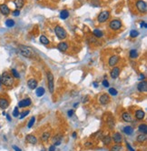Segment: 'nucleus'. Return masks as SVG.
<instances>
[{"label":"nucleus","mask_w":147,"mask_h":151,"mask_svg":"<svg viewBox=\"0 0 147 151\" xmlns=\"http://www.w3.org/2000/svg\"><path fill=\"white\" fill-rule=\"evenodd\" d=\"M1 83L6 86H12L14 85V78L8 72H4L1 76Z\"/></svg>","instance_id":"1"},{"label":"nucleus","mask_w":147,"mask_h":151,"mask_svg":"<svg viewBox=\"0 0 147 151\" xmlns=\"http://www.w3.org/2000/svg\"><path fill=\"white\" fill-rule=\"evenodd\" d=\"M55 33L56 35V36L59 39H64L66 37V31L65 29L63 28L62 26H56L55 28Z\"/></svg>","instance_id":"2"},{"label":"nucleus","mask_w":147,"mask_h":151,"mask_svg":"<svg viewBox=\"0 0 147 151\" xmlns=\"http://www.w3.org/2000/svg\"><path fill=\"white\" fill-rule=\"evenodd\" d=\"M136 7H137L138 11L140 13H146L147 6L146 3L143 0H138L137 2H136Z\"/></svg>","instance_id":"3"},{"label":"nucleus","mask_w":147,"mask_h":151,"mask_svg":"<svg viewBox=\"0 0 147 151\" xmlns=\"http://www.w3.org/2000/svg\"><path fill=\"white\" fill-rule=\"evenodd\" d=\"M110 17V12L109 11H103L100 13V15L98 16L97 20L99 23H104L106 20H108V18Z\"/></svg>","instance_id":"4"},{"label":"nucleus","mask_w":147,"mask_h":151,"mask_svg":"<svg viewBox=\"0 0 147 151\" xmlns=\"http://www.w3.org/2000/svg\"><path fill=\"white\" fill-rule=\"evenodd\" d=\"M47 81H48V88L51 93L54 92V76L51 72H47Z\"/></svg>","instance_id":"5"},{"label":"nucleus","mask_w":147,"mask_h":151,"mask_svg":"<svg viewBox=\"0 0 147 151\" xmlns=\"http://www.w3.org/2000/svg\"><path fill=\"white\" fill-rule=\"evenodd\" d=\"M19 51L21 53V55L26 57V58H31L32 57V51L28 47H26V46H21L19 47Z\"/></svg>","instance_id":"6"},{"label":"nucleus","mask_w":147,"mask_h":151,"mask_svg":"<svg viewBox=\"0 0 147 151\" xmlns=\"http://www.w3.org/2000/svg\"><path fill=\"white\" fill-rule=\"evenodd\" d=\"M109 26H110V28H111L112 30H118V29L121 28L122 22L120 21V20H117V19L112 20V21L110 22Z\"/></svg>","instance_id":"7"},{"label":"nucleus","mask_w":147,"mask_h":151,"mask_svg":"<svg viewBox=\"0 0 147 151\" xmlns=\"http://www.w3.org/2000/svg\"><path fill=\"white\" fill-rule=\"evenodd\" d=\"M110 75H111V77H113V78H117V77H119V75H120V67H114V68L111 70Z\"/></svg>","instance_id":"8"},{"label":"nucleus","mask_w":147,"mask_h":151,"mask_svg":"<svg viewBox=\"0 0 147 151\" xmlns=\"http://www.w3.org/2000/svg\"><path fill=\"white\" fill-rule=\"evenodd\" d=\"M119 59H120V58H119L118 56H113V57H111V58H109V62H108L109 63V66L114 67V66L119 62Z\"/></svg>","instance_id":"9"},{"label":"nucleus","mask_w":147,"mask_h":151,"mask_svg":"<svg viewBox=\"0 0 147 151\" xmlns=\"http://www.w3.org/2000/svg\"><path fill=\"white\" fill-rule=\"evenodd\" d=\"M0 12L2 13V15H4V16H8L10 14L9 7L5 4H3V5L0 6Z\"/></svg>","instance_id":"10"},{"label":"nucleus","mask_w":147,"mask_h":151,"mask_svg":"<svg viewBox=\"0 0 147 151\" xmlns=\"http://www.w3.org/2000/svg\"><path fill=\"white\" fill-rule=\"evenodd\" d=\"M99 101H100V103L102 104V105H106V104L109 103L110 97H109V96H108V95H106V94H104V95H102V96H100Z\"/></svg>","instance_id":"11"},{"label":"nucleus","mask_w":147,"mask_h":151,"mask_svg":"<svg viewBox=\"0 0 147 151\" xmlns=\"http://www.w3.org/2000/svg\"><path fill=\"white\" fill-rule=\"evenodd\" d=\"M138 90L140 92H146L147 91V83L145 81H141L137 86Z\"/></svg>","instance_id":"12"},{"label":"nucleus","mask_w":147,"mask_h":151,"mask_svg":"<svg viewBox=\"0 0 147 151\" xmlns=\"http://www.w3.org/2000/svg\"><path fill=\"white\" fill-rule=\"evenodd\" d=\"M31 105V100L29 98L26 99H23L18 103V107L19 108H26V107H29Z\"/></svg>","instance_id":"13"},{"label":"nucleus","mask_w":147,"mask_h":151,"mask_svg":"<svg viewBox=\"0 0 147 151\" xmlns=\"http://www.w3.org/2000/svg\"><path fill=\"white\" fill-rule=\"evenodd\" d=\"M26 140L28 143H30V144H36L37 143V138H36L35 136H33V135H27L26 137Z\"/></svg>","instance_id":"14"},{"label":"nucleus","mask_w":147,"mask_h":151,"mask_svg":"<svg viewBox=\"0 0 147 151\" xmlns=\"http://www.w3.org/2000/svg\"><path fill=\"white\" fill-rule=\"evenodd\" d=\"M37 81H36V79H34V78H31L29 79L28 81H27V86H29V88L31 89H35L36 88V86H37Z\"/></svg>","instance_id":"15"},{"label":"nucleus","mask_w":147,"mask_h":151,"mask_svg":"<svg viewBox=\"0 0 147 151\" xmlns=\"http://www.w3.org/2000/svg\"><path fill=\"white\" fill-rule=\"evenodd\" d=\"M123 119L125 121V122H133V117H132V115H131L130 113H128V112H124L123 114Z\"/></svg>","instance_id":"16"},{"label":"nucleus","mask_w":147,"mask_h":151,"mask_svg":"<svg viewBox=\"0 0 147 151\" xmlns=\"http://www.w3.org/2000/svg\"><path fill=\"white\" fill-rule=\"evenodd\" d=\"M9 106V102L5 98H0V108L2 109H6V108H8Z\"/></svg>","instance_id":"17"},{"label":"nucleus","mask_w":147,"mask_h":151,"mask_svg":"<svg viewBox=\"0 0 147 151\" xmlns=\"http://www.w3.org/2000/svg\"><path fill=\"white\" fill-rule=\"evenodd\" d=\"M57 47H58V49H59L61 52H64V51H66V49L68 48V45H67V43H65V42H61V43L58 44Z\"/></svg>","instance_id":"18"},{"label":"nucleus","mask_w":147,"mask_h":151,"mask_svg":"<svg viewBox=\"0 0 147 151\" xmlns=\"http://www.w3.org/2000/svg\"><path fill=\"white\" fill-rule=\"evenodd\" d=\"M113 138H114V141L115 142L116 144H120L122 142V136L120 133H114Z\"/></svg>","instance_id":"19"},{"label":"nucleus","mask_w":147,"mask_h":151,"mask_svg":"<svg viewBox=\"0 0 147 151\" xmlns=\"http://www.w3.org/2000/svg\"><path fill=\"white\" fill-rule=\"evenodd\" d=\"M135 118H137L138 120H142V118H144V112L143 110H137L136 113H135Z\"/></svg>","instance_id":"20"},{"label":"nucleus","mask_w":147,"mask_h":151,"mask_svg":"<svg viewBox=\"0 0 147 151\" xmlns=\"http://www.w3.org/2000/svg\"><path fill=\"white\" fill-rule=\"evenodd\" d=\"M15 6L17 7V9H20L24 7L25 5V0H15Z\"/></svg>","instance_id":"21"},{"label":"nucleus","mask_w":147,"mask_h":151,"mask_svg":"<svg viewBox=\"0 0 147 151\" xmlns=\"http://www.w3.org/2000/svg\"><path fill=\"white\" fill-rule=\"evenodd\" d=\"M69 17V12L67 10H63L61 13H60V18L61 19H66L67 17Z\"/></svg>","instance_id":"22"},{"label":"nucleus","mask_w":147,"mask_h":151,"mask_svg":"<svg viewBox=\"0 0 147 151\" xmlns=\"http://www.w3.org/2000/svg\"><path fill=\"white\" fill-rule=\"evenodd\" d=\"M123 132L125 133L126 135H132L133 133V128L132 127H125L123 128Z\"/></svg>","instance_id":"23"},{"label":"nucleus","mask_w":147,"mask_h":151,"mask_svg":"<svg viewBox=\"0 0 147 151\" xmlns=\"http://www.w3.org/2000/svg\"><path fill=\"white\" fill-rule=\"evenodd\" d=\"M40 42L42 44H44V45H49V43H50V41L48 40V38L46 37L45 36H40Z\"/></svg>","instance_id":"24"},{"label":"nucleus","mask_w":147,"mask_h":151,"mask_svg":"<svg viewBox=\"0 0 147 151\" xmlns=\"http://www.w3.org/2000/svg\"><path fill=\"white\" fill-rule=\"evenodd\" d=\"M146 140V134H140L137 137V141L139 143H142Z\"/></svg>","instance_id":"25"},{"label":"nucleus","mask_w":147,"mask_h":151,"mask_svg":"<svg viewBox=\"0 0 147 151\" xmlns=\"http://www.w3.org/2000/svg\"><path fill=\"white\" fill-rule=\"evenodd\" d=\"M36 93L37 96H42L45 94V89H44V87H37L36 90Z\"/></svg>","instance_id":"26"},{"label":"nucleus","mask_w":147,"mask_h":151,"mask_svg":"<svg viewBox=\"0 0 147 151\" xmlns=\"http://www.w3.org/2000/svg\"><path fill=\"white\" fill-rule=\"evenodd\" d=\"M93 34H94L96 37H98V38H100V37L103 36V32L101 31V30H99V29H95V30L93 31Z\"/></svg>","instance_id":"27"},{"label":"nucleus","mask_w":147,"mask_h":151,"mask_svg":"<svg viewBox=\"0 0 147 151\" xmlns=\"http://www.w3.org/2000/svg\"><path fill=\"white\" fill-rule=\"evenodd\" d=\"M139 131L142 132V134H146L147 132V127L145 124H142V125L139 126Z\"/></svg>","instance_id":"28"},{"label":"nucleus","mask_w":147,"mask_h":151,"mask_svg":"<svg viewBox=\"0 0 147 151\" xmlns=\"http://www.w3.org/2000/svg\"><path fill=\"white\" fill-rule=\"evenodd\" d=\"M50 137V133L49 132H45L43 135H42V137H41V139L43 140V141H46L48 140V138Z\"/></svg>","instance_id":"29"},{"label":"nucleus","mask_w":147,"mask_h":151,"mask_svg":"<svg viewBox=\"0 0 147 151\" xmlns=\"http://www.w3.org/2000/svg\"><path fill=\"white\" fill-rule=\"evenodd\" d=\"M6 26H7V27H12V26H15V21L12 19H7V21H6Z\"/></svg>","instance_id":"30"},{"label":"nucleus","mask_w":147,"mask_h":151,"mask_svg":"<svg viewBox=\"0 0 147 151\" xmlns=\"http://www.w3.org/2000/svg\"><path fill=\"white\" fill-rule=\"evenodd\" d=\"M137 57H138L137 51L135 50V49H133V50L130 51V58H136Z\"/></svg>","instance_id":"31"},{"label":"nucleus","mask_w":147,"mask_h":151,"mask_svg":"<svg viewBox=\"0 0 147 151\" xmlns=\"http://www.w3.org/2000/svg\"><path fill=\"white\" fill-rule=\"evenodd\" d=\"M107 124H108V126H109V127L111 129H113L114 127V119H113V118H109L108 121H107Z\"/></svg>","instance_id":"32"},{"label":"nucleus","mask_w":147,"mask_h":151,"mask_svg":"<svg viewBox=\"0 0 147 151\" xmlns=\"http://www.w3.org/2000/svg\"><path fill=\"white\" fill-rule=\"evenodd\" d=\"M138 35H139V32H138L137 30H132V31L130 32V36L133 37V38L138 36Z\"/></svg>","instance_id":"33"},{"label":"nucleus","mask_w":147,"mask_h":151,"mask_svg":"<svg viewBox=\"0 0 147 151\" xmlns=\"http://www.w3.org/2000/svg\"><path fill=\"white\" fill-rule=\"evenodd\" d=\"M35 122H36V118H35V117H33V118H31L30 121H29V123H28V125H27L28 128H31V127H33V125L35 124Z\"/></svg>","instance_id":"34"},{"label":"nucleus","mask_w":147,"mask_h":151,"mask_svg":"<svg viewBox=\"0 0 147 151\" xmlns=\"http://www.w3.org/2000/svg\"><path fill=\"white\" fill-rule=\"evenodd\" d=\"M11 72H12V76L14 77H16V78H19V74H18V72H17V70L15 69V68H12V70H11Z\"/></svg>","instance_id":"35"},{"label":"nucleus","mask_w":147,"mask_h":151,"mask_svg":"<svg viewBox=\"0 0 147 151\" xmlns=\"http://www.w3.org/2000/svg\"><path fill=\"white\" fill-rule=\"evenodd\" d=\"M29 113H30V111H29V110L23 111V112H22V114H21V115H20V117H19V118H20V119H23V118H26V116L28 115Z\"/></svg>","instance_id":"36"},{"label":"nucleus","mask_w":147,"mask_h":151,"mask_svg":"<svg viewBox=\"0 0 147 151\" xmlns=\"http://www.w3.org/2000/svg\"><path fill=\"white\" fill-rule=\"evenodd\" d=\"M111 151H122V146H118V145H116V146H114L113 147H112Z\"/></svg>","instance_id":"37"},{"label":"nucleus","mask_w":147,"mask_h":151,"mask_svg":"<svg viewBox=\"0 0 147 151\" xmlns=\"http://www.w3.org/2000/svg\"><path fill=\"white\" fill-rule=\"evenodd\" d=\"M103 141H104V144L109 145L110 142H111V138H110L109 137H104V138L103 139Z\"/></svg>","instance_id":"38"},{"label":"nucleus","mask_w":147,"mask_h":151,"mask_svg":"<svg viewBox=\"0 0 147 151\" xmlns=\"http://www.w3.org/2000/svg\"><path fill=\"white\" fill-rule=\"evenodd\" d=\"M109 93L111 94L112 96H116L117 95V90L114 88H110L109 89Z\"/></svg>","instance_id":"39"},{"label":"nucleus","mask_w":147,"mask_h":151,"mask_svg":"<svg viewBox=\"0 0 147 151\" xmlns=\"http://www.w3.org/2000/svg\"><path fill=\"white\" fill-rule=\"evenodd\" d=\"M13 116L15 118H17L19 116V112H18V108H15L14 111H13Z\"/></svg>","instance_id":"40"},{"label":"nucleus","mask_w":147,"mask_h":151,"mask_svg":"<svg viewBox=\"0 0 147 151\" xmlns=\"http://www.w3.org/2000/svg\"><path fill=\"white\" fill-rule=\"evenodd\" d=\"M19 15H20V11L19 10H15L14 12H13V16H15V17H17Z\"/></svg>","instance_id":"41"},{"label":"nucleus","mask_w":147,"mask_h":151,"mask_svg":"<svg viewBox=\"0 0 147 151\" xmlns=\"http://www.w3.org/2000/svg\"><path fill=\"white\" fill-rule=\"evenodd\" d=\"M103 86H105V87H108V86H109L108 81H107V80H104V81H103Z\"/></svg>","instance_id":"42"},{"label":"nucleus","mask_w":147,"mask_h":151,"mask_svg":"<svg viewBox=\"0 0 147 151\" xmlns=\"http://www.w3.org/2000/svg\"><path fill=\"white\" fill-rule=\"evenodd\" d=\"M13 148H14L15 151H21V149L19 148L18 146H13Z\"/></svg>","instance_id":"43"},{"label":"nucleus","mask_w":147,"mask_h":151,"mask_svg":"<svg viewBox=\"0 0 147 151\" xmlns=\"http://www.w3.org/2000/svg\"><path fill=\"white\" fill-rule=\"evenodd\" d=\"M141 27H144V28H146L147 27L146 23H145V22H142V23H141Z\"/></svg>","instance_id":"44"},{"label":"nucleus","mask_w":147,"mask_h":151,"mask_svg":"<svg viewBox=\"0 0 147 151\" xmlns=\"http://www.w3.org/2000/svg\"><path fill=\"white\" fill-rule=\"evenodd\" d=\"M49 151H55V146H50Z\"/></svg>","instance_id":"45"},{"label":"nucleus","mask_w":147,"mask_h":151,"mask_svg":"<svg viewBox=\"0 0 147 151\" xmlns=\"http://www.w3.org/2000/svg\"><path fill=\"white\" fill-rule=\"evenodd\" d=\"M73 114H74V110H69L68 111V116H69V117L73 116Z\"/></svg>","instance_id":"46"},{"label":"nucleus","mask_w":147,"mask_h":151,"mask_svg":"<svg viewBox=\"0 0 147 151\" xmlns=\"http://www.w3.org/2000/svg\"><path fill=\"white\" fill-rule=\"evenodd\" d=\"M127 147H128L129 150H130V151H134V149L132 148V147H131V146H130V145H129V144H127Z\"/></svg>","instance_id":"47"},{"label":"nucleus","mask_w":147,"mask_h":151,"mask_svg":"<svg viewBox=\"0 0 147 151\" xmlns=\"http://www.w3.org/2000/svg\"><path fill=\"white\" fill-rule=\"evenodd\" d=\"M143 78H144V75L141 74L140 77H139V79H140V80H142V79H143Z\"/></svg>","instance_id":"48"},{"label":"nucleus","mask_w":147,"mask_h":151,"mask_svg":"<svg viewBox=\"0 0 147 151\" xmlns=\"http://www.w3.org/2000/svg\"><path fill=\"white\" fill-rule=\"evenodd\" d=\"M7 118L8 121H11V118H10V116L9 115H7Z\"/></svg>","instance_id":"49"},{"label":"nucleus","mask_w":147,"mask_h":151,"mask_svg":"<svg viewBox=\"0 0 147 151\" xmlns=\"http://www.w3.org/2000/svg\"><path fill=\"white\" fill-rule=\"evenodd\" d=\"M73 137H76V132H74V133H73Z\"/></svg>","instance_id":"50"},{"label":"nucleus","mask_w":147,"mask_h":151,"mask_svg":"<svg viewBox=\"0 0 147 151\" xmlns=\"http://www.w3.org/2000/svg\"><path fill=\"white\" fill-rule=\"evenodd\" d=\"M77 106H78V104H77V103H76V104H75V105H74V107H75V108H76V107H77Z\"/></svg>","instance_id":"51"},{"label":"nucleus","mask_w":147,"mask_h":151,"mask_svg":"<svg viewBox=\"0 0 147 151\" xmlns=\"http://www.w3.org/2000/svg\"><path fill=\"white\" fill-rule=\"evenodd\" d=\"M94 86H97V84H96V82H95V83H94Z\"/></svg>","instance_id":"52"},{"label":"nucleus","mask_w":147,"mask_h":151,"mask_svg":"<svg viewBox=\"0 0 147 151\" xmlns=\"http://www.w3.org/2000/svg\"><path fill=\"white\" fill-rule=\"evenodd\" d=\"M0 85H1V76H0Z\"/></svg>","instance_id":"53"},{"label":"nucleus","mask_w":147,"mask_h":151,"mask_svg":"<svg viewBox=\"0 0 147 151\" xmlns=\"http://www.w3.org/2000/svg\"><path fill=\"white\" fill-rule=\"evenodd\" d=\"M37 1H38V0H37Z\"/></svg>","instance_id":"54"}]
</instances>
